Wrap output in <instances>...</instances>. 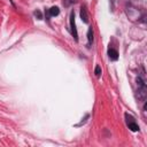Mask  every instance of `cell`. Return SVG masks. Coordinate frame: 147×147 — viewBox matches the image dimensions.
<instances>
[{"instance_id":"30bf717a","label":"cell","mask_w":147,"mask_h":147,"mask_svg":"<svg viewBox=\"0 0 147 147\" xmlns=\"http://www.w3.org/2000/svg\"><path fill=\"white\" fill-rule=\"evenodd\" d=\"M34 15L38 16V20H41V13H40L39 10H36V11H34Z\"/></svg>"},{"instance_id":"9c48e42d","label":"cell","mask_w":147,"mask_h":147,"mask_svg":"<svg viewBox=\"0 0 147 147\" xmlns=\"http://www.w3.org/2000/svg\"><path fill=\"white\" fill-rule=\"evenodd\" d=\"M94 74H95L96 77H100V75H101V68H100V65H96V67H95Z\"/></svg>"},{"instance_id":"7a4b0ae2","label":"cell","mask_w":147,"mask_h":147,"mask_svg":"<svg viewBox=\"0 0 147 147\" xmlns=\"http://www.w3.org/2000/svg\"><path fill=\"white\" fill-rule=\"evenodd\" d=\"M125 118H126V124H127V126H129V129H130L131 131L136 132V131H138V130H139V126H138V124L136 123L134 118H133L131 115H129V114H125Z\"/></svg>"},{"instance_id":"6da1fadb","label":"cell","mask_w":147,"mask_h":147,"mask_svg":"<svg viewBox=\"0 0 147 147\" xmlns=\"http://www.w3.org/2000/svg\"><path fill=\"white\" fill-rule=\"evenodd\" d=\"M137 85H138V98L144 101L145 98H146V94H147L146 84H145V82L140 77H138L137 78Z\"/></svg>"},{"instance_id":"8992f818","label":"cell","mask_w":147,"mask_h":147,"mask_svg":"<svg viewBox=\"0 0 147 147\" xmlns=\"http://www.w3.org/2000/svg\"><path fill=\"white\" fill-rule=\"evenodd\" d=\"M59 14H60V9H59V7L53 6V7L49 9V15H51V16H56V15H59Z\"/></svg>"},{"instance_id":"277c9868","label":"cell","mask_w":147,"mask_h":147,"mask_svg":"<svg viewBox=\"0 0 147 147\" xmlns=\"http://www.w3.org/2000/svg\"><path fill=\"white\" fill-rule=\"evenodd\" d=\"M108 56H109L110 60L116 61V60L118 59V53H117L116 49H114V48H109V49H108Z\"/></svg>"},{"instance_id":"3957f363","label":"cell","mask_w":147,"mask_h":147,"mask_svg":"<svg viewBox=\"0 0 147 147\" xmlns=\"http://www.w3.org/2000/svg\"><path fill=\"white\" fill-rule=\"evenodd\" d=\"M70 28H71V33L75 38V40H78V34H77V30H76V25H75V13L71 11L70 14Z\"/></svg>"},{"instance_id":"5b68a950","label":"cell","mask_w":147,"mask_h":147,"mask_svg":"<svg viewBox=\"0 0 147 147\" xmlns=\"http://www.w3.org/2000/svg\"><path fill=\"white\" fill-rule=\"evenodd\" d=\"M80 17L84 21V23H88V15H87V10L85 7H82L80 9Z\"/></svg>"},{"instance_id":"ba28073f","label":"cell","mask_w":147,"mask_h":147,"mask_svg":"<svg viewBox=\"0 0 147 147\" xmlns=\"http://www.w3.org/2000/svg\"><path fill=\"white\" fill-rule=\"evenodd\" d=\"M75 2H76V0H63V5H64V7H69L70 5L75 3Z\"/></svg>"},{"instance_id":"52a82bcc","label":"cell","mask_w":147,"mask_h":147,"mask_svg":"<svg viewBox=\"0 0 147 147\" xmlns=\"http://www.w3.org/2000/svg\"><path fill=\"white\" fill-rule=\"evenodd\" d=\"M87 39H88V45H90L92 42V40H93V29H92V26L87 31Z\"/></svg>"}]
</instances>
